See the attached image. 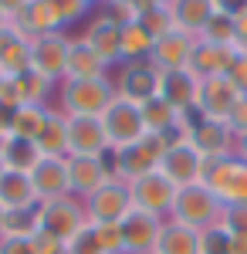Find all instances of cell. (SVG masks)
Listing matches in <instances>:
<instances>
[{"mask_svg":"<svg viewBox=\"0 0 247 254\" xmlns=\"http://www.w3.org/2000/svg\"><path fill=\"white\" fill-rule=\"evenodd\" d=\"M220 224L230 234H247V203H230L220 214Z\"/></svg>","mask_w":247,"mask_h":254,"instance_id":"obj_39","label":"cell"},{"mask_svg":"<svg viewBox=\"0 0 247 254\" xmlns=\"http://www.w3.org/2000/svg\"><path fill=\"white\" fill-rule=\"evenodd\" d=\"M68 51H71V38L64 31L44 34V38H31V68L51 78L55 85L64 81V68H68Z\"/></svg>","mask_w":247,"mask_h":254,"instance_id":"obj_10","label":"cell"},{"mask_svg":"<svg viewBox=\"0 0 247 254\" xmlns=\"http://www.w3.org/2000/svg\"><path fill=\"white\" fill-rule=\"evenodd\" d=\"M81 41H85L109 68H112V64H122V24H115L109 14L88 20Z\"/></svg>","mask_w":247,"mask_h":254,"instance_id":"obj_19","label":"cell"},{"mask_svg":"<svg viewBox=\"0 0 247 254\" xmlns=\"http://www.w3.org/2000/svg\"><path fill=\"white\" fill-rule=\"evenodd\" d=\"M213 7H217V10H224V14H230V17H234V14H241V10H244V7H247V0H213Z\"/></svg>","mask_w":247,"mask_h":254,"instance_id":"obj_46","label":"cell"},{"mask_svg":"<svg viewBox=\"0 0 247 254\" xmlns=\"http://www.w3.org/2000/svg\"><path fill=\"white\" fill-rule=\"evenodd\" d=\"M38 159H41L38 142H31V139H17V136L7 139V146H3V170L31 173V170L38 166Z\"/></svg>","mask_w":247,"mask_h":254,"instance_id":"obj_31","label":"cell"},{"mask_svg":"<svg viewBox=\"0 0 247 254\" xmlns=\"http://www.w3.org/2000/svg\"><path fill=\"white\" fill-rule=\"evenodd\" d=\"M38 220L44 234L58 237V241H71V237L88 224V214H85V203L78 196H61V200H48L38 207Z\"/></svg>","mask_w":247,"mask_h":254,"instance_id":"obj_5","label":"cell"},{"mask_svg":"<svg viewBox=\"0 0 247 254\" xmlns=\"http://www.w3.org/2000/svg\"><path fill=\"white\" fill-rule=\"evenodd\" d=\"M64 78H78V81H88V78H112L109 75V64L98 58L95 51L85 44L81 38H71V51H68V68H64Z\"/></svg>","mask_w":247,"mask_h":254,"instance_id":"obj_25","label":"cell"},{"mask_svg":"<svg viewBox=\"0 0 247 254\" xmlns=\"http://www.w3.org/2000/svg\"><path fill=\"white\" fill-rule=\"evenodd\" d=\"M200 251L203 254H230V231L224 224H213L200 231Z\"/></svg>","mask_w":247,"mask_h":254,"instance_id":"obj_36","label":"cell"},{"mask_svg":"<svg viewBox=\"0 0 247 254\" xmlns=\"http://www.w3.org/2000/svg\"><path fill=\"white\" fill-rule=\"evenodd\" d=\"M34 254H64V241L38 231V234H34Z\"/></svg>","mask_w":247,"mask_h":254,"instance_id":"obj_44","label":"cell"},{"mask_svg":"<svg viewBox=\"0 0 247 254\" xmlns=\"http://www.w3.org/2000/svg\"><path fill=\"white\" fill-rule=\"evenodd\" d=\"M24 38H44V34H55L61 31V20H58L51 0H31L17 17L10 20Z\"/></svg>","mask_w":247,"mask_h":254,"instance_id":"obj_22","label":"cell"},{"mask_svg":"<svg viewBox=\"0 0 247 254\" xmlns=\"http://www.w3.org/2000/svg\"><path fill=\"white\" fill-rule=\"evenodd\" d=\"M3 81H7V75H3V68H0V88H3Z\"/></svg>","mask_w":247,"mask_h":254,"instance_id":"obj_57","label":"cell"},{"mask_svg":"<svg viewBox=\"0 0 247 254\" xmlns=\"http://www.w3.org/2000/svg\"><path fill=\"white\" fill-rule=\"evenodd\" d=\"M7 27H10V17H7V14L0 10V31H7Z\"/></svg>","mask_w":247,"mask_h":254,"instance_id":"obj_54","label":"cell"},{"mask_svg":"<svg viewBox=\"0 0 247 254\" xmlns=\"http://www.w3.org/2000/svg\"><path fill=\"white\" fill-rule=\"evenodd\" d=\"M241 92L234 88V81L227 75H213V78H200V88H196V116L200 119H220L227 122L230 109L241 102Z\"/></svg>","mask_w":247,"mask_h":254,"instance_id":"obj_12","label":"cell"},{"mask_svg":"<svg viewBox=\"0 0 247 254\" xmlns=\"http://www.w3.org/2000/svg\"><path fill=\"white\" fill-rule=\"evenodd\" d=\"M163 224H166V217H156V214H146V210H135L132 207L129 214L122 217V224H119L125 254H152Z\"/></svg>","mask_w":247,"mask_h":254,"instance_id":"obj_13","label":"cell"},{"mask_svg":"<svg viewBox=\"0 0 247 254\" xmlns=\"http://www.w3.org/2000/svg\"><path fill=\"white\" fill-rule=\"evenodd\" d=\"M0 68L7 78L31 68V38H24L14 24L7 31H0Z\"/></svg>","mask_w":247,"mask_h":254,"instance_id":"obj_23","label":"cell"},{"mask_svg":"<svg viewBox=\"0 0 247 254\" xmlns=\"http://www.w3.org/2000/svg\"><path fill=\"white\" fill-rule=\"evenodd\" d=\"M227 126H230V132H234V136H244V132H247V95L230 109Z\"/></svg>","mask_w":247,"mask_h":254,"instance_id":"obj_43","label":"cell"},{"mask_svg":"<svg viewBox=\"0 0 247 254\" xmlns=\"http://www.w3.org/2000/svg\"><path fill=\"white\" fill-rule=\"evenodd\" d=\"M152 44H156V38H152L139 20L122 24V64L125 61H149Z\"/></svg>","mask_w":247,"mask_h":254,"instance_id":"obj_30","label":"cell"},{"mask_svg":"<svg viewBox=\"0 0 247 254\" xmlns=\"http://www.w3.org/2000/svg\"><path fill=\"white\" fill-rule=\"evenodd\" d=\"M203 183L217 193V200L230 207V203H247V159L241 156H220L207 159L203 170Z\"/></svg>","mask_w":247,"mask_h":254,"instance_id":"obj_3","label":"cell"},{"mask_svg":"<svg viewBox=\"0 0 247 254\" xmlns=\"http://www.w3.org/2000/svg\"><path fill=\"white\" fill-rule=\"evenodd\" d=\"M85 203L88 224H122V217L132 210V196H129V183L125 180H109L105 187H98Z\"/></svg>","mask_w":247,"mask_h":254,"instance_id":"obj_9","label":"cell"},{"mask_svg":"<svg viewBox=\"0 0 247 254\" xmlns=\"http://www.w3.org/2000/svg\"><path fill=\"white\" fill-rule=\"evenodd\" d=\"M159 170H163L166 180H173L176 187H190V183H200V180H203L207 156L190 142V136H180V139H170Z\"/></svg>","mask_w":247,"mask_h":254,"instance_id":"obj_6","label":"cell"},{"mask_svg":"<svg viewBox=\"0 0 247 254\" xmlns=\"http://www.w3.org/2000/svg\"><path fill=\"white\" fill-rule=\"evenodd\" d=\"M152 254H156V251H152Z\"/></svg>","mask_w":247,"mask_h":254,"instance_id":"obj_58","label":"cell"},{"mask_svg":"<svg viewBox=\"0 0 247 254\" xmlns=\"http://www.w3.org/2000/svg\"><path fill=\"white\" fill-rule=\"evenodd\" d=\"M234 31H237V51H247V7L234 14Z\"/></svg>","mask_w":247,"mask_h":254,"instance_id":"obj_45","label":"cell"},{"mask_svg":"<svg viewBox=\"0 0 247 254\" xmlns=\"http://www.w3.org/2000/svg\"><path fill=\"white\" fill-rule=\"evenodd\" d=\"M139 24L149 31L152 38H159V34H166L173 27L170 20V7H156V3H142L139 7Z\"/></svg>","mask_w":247,"mask_h":254,"instance_id":"obj_35","label":"cell"},{"mask_svg":"<svg viewBox=\"0 0 247 254\" xmlns=\"http://www.w3.org/2000/svg\"><path fill=\"white\" fill-rule=\"evenodd\" d=\"M193 44H196V38H193V34L180 31V27H170L166 34H159V38H156L149 61L156 64V68H159V71H176V68H190Z\"/></svg>","mask_w":247,"mask_h":254,"instance_id":"obj_16","label":"cell"},{"mask_svg":"<svg viewBox=\"0 0 247 254\" xmlns=\"http://www.w3.org/2000/svg\"><path fill=\"white\" fill-rule=\"evenodd\" d=\"M14 81H17V88H20L24 105H51V95H55V88H58L55 81L44 78V75H38L34 68L14 75Z\"/></svg>","mask_w":247,"mask_h":254,"instance_id":"obj_32","label":"cell"},{"mask_svg":"<svg viewBox=\"0 0 247 254\" xmlns=\"http://www.w3.org/2000/svg\"><path fill=\"white\" fill-rule=\"evenodd\" d=\"M102 126H105V136L112 149L122 146H132L135 139L146 136V126H142V109L129 102V98H115L112 105L102 112Z\"/></svg>","mask_w":247,"mask_h":254,"instance_id":"obj_8","label":"cell"},{"mask_svg":"<svg viewBox=\"0 0 247 254\" xmlns=\"http://www.w3.org/2000/svg\"><path fill=\"white\" fill-rule=\"evenodd\" d=\"M146 3H156V7H170V0H146Z\"/></svg>","mask_w":247,"mask_h":254,"instance_id":"obj_56","label":"cell"},{"mask_svg":"<svg viewBox=\"0 0 247 254\" xmlns=\"http://www.w3.org/2000/svg\"><path fill=\"white\" fill-rule=\"evenodd\" d=\"M230 254H247V234H230Z\"/></svg>","mask_w":247,"mask_h":254,"instance_id":"obj_49","label":"cell"},{"mask_svg":"<svg viewBox=\"0 0 247 254\" xmlns=\"http://www.w3.org/2000/svg\"><path fill=\"white\" fill-rule=\"evenodd\" d=\"M38 149L41 156H58V159L68 156V119L58 105H51V116H48V122H44V129L38 136Z\"/></svg>","mask_w":247,"mask_h":254,"instance_id":"obj_28","label":"cell"},{"mask_svg":"<svg viewBox=\"0 0 247 254\" xmlns=\"http://www.w3.org/2000/svg\"><path fill=\"white\" fill-rule=\"evenodd\" d=\"M190 142L207 159H220V156H230V153H234L237 136L230 132V126L220 122V119H200L196 116L193 126H190Z\"/></svg>","mask_w":247,"mask_h":254,"instance_id":"obj_17","label":"cell"},{"mask_svg":"<svg viewBox=\"0 0 247 254\" xmlns=\"http://www.w3.org/2000/svg\"><path fill=\"white\" fill-rule=\"evenodd\" d=\"M98 237V248L102 254H125V244H122V231L119 224H92Z\"/></svg>","mask_w":247,"mask_h":254,"instance_id":"obj_37","label":"cell"},{"mask_svg":"<svg viewBox=\"0 0 247 254\" xmlns=\"http://www.w3.org/2000/svg\"><path fill=\"white\" fill-rule=\"evenodd\" d=\"M213 0H170V20L173 27L186 31L193 38H200V31L207 27V20L213 17Z\"/></svg>","mask_w":247,"mask_h":254,"instance_id":"obj_24","label":"cell"},{"mask_svg":"<svg viewBox=\"0 0 247 254\" xmlns=\"http://www.w3.org/2000/svg\"><path fill=\"white\" fill-rule=\"evenodd\" d=\"M7 139H10L7 132H0V170H3V146H7Z\"/></svg>","mask_w":247,"mask_h":254,"instance_id":"obj_52","label":"cell"},{"mask_svg":"<svg viewBox=\"0 0 247 254\" xmlns=\"http://www.w3.org/2000/svg\"><path fill=\"white\" fill-rule=\"evenodd\" d=\"M38 207H20V210H7V220H3V237H34L41 231V220H38Z\"/></svg>","mask_w":247,"mask_h":254,"instance_id":"obj_33","label":"cell"},{"mask_svg":"<svg viewBox=\"0 0 247 254\" xmlns=\"http://www.w3.org/2000/svg\"><path fill=\"white\" fill-rule=\"evenodd\" d=\"M51 7H55L61 27H68V24H75V20L85 17V3H81V0H51Z\"/></svg>","mask_w":247,"mask_h":254,"instance_id":"obj_40","label":"cell"},{"mask_svg":"<svg viewBox=\"0 0 247 254\" xmlns=\"http://www.w3.org/2000/svg\"><path fill=\"white\" fill-rule=\"evenodd\" d=\"M146 0H105V7H132V10H139Z\"/></svg>","mask_w":247,"mask_h":254,"instance_id":"obj_50","label":"cell"},{"mask_svg":"<svg viewBox=\"0 0 247 254\" xmlns=\"http://www.w3.org/2000/svg\"><path fill=\"white\" fill-rule=\"evenodd\" d=\"M234 61H237V48L210 44V41L196 38L193 55H190V71L196 75V78H213V75H227Z\"/></svg>","mask_w":247,"mask_h":254,"instance_id":"obj_21","label":"cell"},{"mask_svg":"<svg viewBox=\"0 0 247 254\" xmlns=\"http://www.w3.org/2000/svg\"><path fill=\"white\" fill-rule=\"evenodd\" d=\"M64 254H102L98 237H95V227H92V224H85V227H81V231L64 244Z\"/></svg>","mask_w":247,"mask_h":254,"instance_id":"obj_38","label":"cell"},{"mask_svg":"<svg viewBox=\"0 0 247 254\" xmlns=\"http://www.w3.org/2000/svg\"><path fill=\"white\" fill-rule=\"evenodd\" d=\"M159 75L163 71L152 61H125L115 75V92H119V98L142 105V102L159 95Z\"/></svg>","mask_w":247,"mask_h":254,"instance_id":"obj_11","label":"cell"},{"mask_svg":"<svg viewBox=\"0 0 247 254\" xmlns=\"http://www.w3.org/2000/svg\"><path fill=\"white\" fill-rule=\"evenodd\" d=\"M166 146H170V139H166V136L146 132L142 139H135L132 146H122V149H115V176L129 183V180H135V176L159 170Z\"/></svg>","mask_w":247,"mask_h":254,"instance_id":"obj_4","label":"cell"},{"mask_svg":"<svg viewBox=\"0 0 247 254\" xmlns=\"http://www.w3.org/2000/svg\"><path fill=\"white\" fill-rule=\"evenodd\" d=\"M112 176L105 170L102 156H68V183H71V196L88 200L98 187H105Z\"/></svg>","mask_w":247,"mask_h":254,"instance_id":"obj_20","label":"cell"},{"mask_svg":"<svg viewBox=\"0 0 247 254\" xmlns=\"http://www.w3.org/2000/svg\"><path fill=\"white\" fill-rule=\"evenodd\" d=\"M200 38L210 41V44H227V48H237V31H234V17L224 14V10H213V17L207 20V27L200 31Z\"/></svg>","mask_w":247,"mask_h":254,"instance_id":"obj_34","label":"cell"},{"mask_svg":"<svg viewBox=\"0 0 247 254\" xmlns=\"http://www.w3.org/2000/svg\"><path fill=\"white\" fill-rule=\"evenodd\" d=\"M234 156L247 159V132H244V136H237V142H234Z\"/></svg>","mask_w":247,"mask_h":254,"instance_id":"obj_51","label":"cell"},{"mask_svg":"<svg viewBox=\"0 0 247 254\" xmlns=\"http://www.w3.org/2000/svg\"><path fill=\"white\" fill-rule=\"evenodd\" d=\"M220 214H224V203L200 180V183H190V187H180L176 190V200H173L166 220H176V224L193 227V231H207L213 224H220Z\"/></svg>","mask_w":247,"mask_h":254,"instance_id":"obj_2","label":"cell"},{"mask_svg":"<svg viewBox=\"0 0 247 254\" xmlns=\"http://www.w3.org/2000/svg\"><path fill=\"white\" fill-rule=\"evenodd\" d=\"M0 203L7 210H20V207H34L38 193L31 173H17V170H0Z\"/></svg>","mask_w":247,"mask_h":254,"instance_id":"obj_26","label":"cell"},{"mask_svg":"<svg viewBox=\"0 0 247 254\" xmlns=\"http://www.w3.org/2000/svg\"><path fill=\"white\" fill-rule=\"evenodd\" d=\"M0 254H34V237H0Z\"/></svg>","mask_w":247,"mask_h":254,"instance_id":"obj_42","label":"cell"},{"mask_svg":"<svg viewBox=\"0 0 247 254\" xmlns=\"http://www.w3.org/2000/svg\"><path fill=\"white\" fill-rule=\"evenodd\" d=\"M196 88H200V78L190 68H176V71L159 75V98L170 102L180 116H196Z\"/></svg>","mask_w":247,"mask_h":254,"instance_id":"obj_18","label":"cell"},{"mask_svg":"<svg viewBox=\"0 0 247 254\" xmlns=\"http://www.w3.org/2000/svg\"><path fill=\"white\" fill-rule=\"evenodd\" d=\"M227 78L234 81V88H237L241 95H247V51H237V61L230 64Z\"/></svg>","mask_w":247,"mask_h":254,"instance_id":"obj_41","label":"cell"},{"mask_svg":"<svg viewBox=\"0 0 247 254\" xmlns=\"http://www.w3.org/2000/svg\"><path fill=\"white\" fill-rule=\"evenodd\" d=\"M14 112H17V109H10V105H0V132H7V136H10V122H14Z\"/></svg>","mask_w":247,"mask_h":254,"instance_id":"obj_48","label":"cell"},{"mask_svg":"<svg viewBox=\"0 0 247 254\" xmlns=\"http://www.w3.org/2000/svg\"><path fill=\"white\" fill-rule=\"evenodd\" d=\"M31 183H34V193L38 203L48 200H61V196H71V183H68V156H41L38 166L31 170Z\"/></svg>","mask_w":247,"mask_h":254,"instance_id":"obj_15","label":"cell"},{"mask_svg":"<svg viewBox=\"0 0 247 254\" xmlns=\"http://www.w3.org/2000/svg\"><path fill=\"white\" fill-rule=\"evenodd\" d=\"M85 3V10H92V7H98V3H105V0H81Z\"/></svg>","mask_w":247,"mask_h":254,"instance_id":"obj_55","label":"cell"},{"mask_svg":"<svg viewBox=\"0 0 247 254\" xmlns=\"http://www.w3.org/2000/svg\"><path fill=\"white\" fill-rule=\"evenodd\" d=\"M48 116H51V105H20L17 112H14V122H10V136L38 142Z\"/></svg>","mask_w":247,"mask_h":254,"instance_id":"obj_29","label":"cell"},{"mask_svg":"<svg viewBox=\"0 0 247 254\" xmlns=\"http://www.w3.org/2000/svg\"><path fill=\"white\" fill-rule=\"evenodd\" d=\"M27 3H31V0H0V10H3L7 17L14 20V17H17V14H20V10L27 7Z\"/></svg>","mask_w":247,"mask_h":254,"instance_id":"obj_47","label":"cell"},{"mask_svg":"<svg viewBox=\"0 0 247 254\" xmlns=\"http://www.w3.org/2000/svg\"><path fill=\"white\" fill-rule=\"evenodd\" d=\"M176 183L166 180L163 170H152V173H142L129 180V196H132V207L135 210H146V214L156 217H170V207L176 200Z\"/></svg>","mask_w":247,"mask_h":254,"instance_id":"obj_7","label":"cell"},{"mask_svg":"<svg viewBox=\"0 0 247 254\" xmlns=\"http://www.w3.org/2000/svg\"><path fill=\"white\" fill-rule=\"evenodd\" d=\"M119 92H115V81L112 78H88V81H78V78H64L58 85V105L64 116H98L112 105Z\"/></svg>","mask_w":247,"mask_h":254,"instance_id":"obj_1","label":"cell"},{"mask_svg":"<svg viewBox=\"0 0 247 254\" xmlns=\"http://www.w3.org/2000/svg\"><path fill=\"white\" fill-rule=\"evenodd\" d=\"M156 254H203L200 251V231L166 220L159 231V241H156Z\"/></svg>","mask_w":247,"mask_h":254,"instance_id":"obj_27","label":"cell"},{"mask_svg":"<svg viewBox=\"0 0 247 254\" xmlns=\"http://www.w3.org/2000/svg\"><path fill=\"white\" fill-rule=\"evenodd\" d=\"M3 220H7V207L0 203V237H3Z\"/></svg>","mask_w":247,"mask_h":254,"instance_id":"obj_53","label":"cell"},{"mask_svg":"<svg viewBox=\"0 0 247 254\" xmlns=\"http://www.w3.org/2000/svg\"><path fill=\"white\" fill-rule=\"evenodd\" d=\"M64 119H68V156H102L105 149H112L98 116H64Z\"/></svg>","mask_w":247,"mask_h":254,"instance_id":"obj_14","label":"cell"}]
</instances>
